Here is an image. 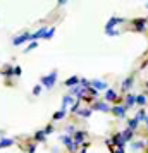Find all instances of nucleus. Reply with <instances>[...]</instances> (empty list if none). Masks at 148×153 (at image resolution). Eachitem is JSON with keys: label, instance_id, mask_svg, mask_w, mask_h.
<instances>
[{"label": "nucleus", "instance_id": "obj_5", "mask_svg": "<svg viewBox=\"0 0 148 153\" xmlns=\"http://www.w3.org/2000/svg\"><path fill=\"white\" fill-rule=\"evenodd\" d=\"M90 88H93L95 91H98V90H107V83H103V81H91L90 83Z\"/></svg>", "mask_w": 148, "mask_h": 153}, {"label": "nucleus", "instance_id": "obj_33", "mask_svg": "<svg viewBox=\"0 0 148 153\" xmlns=\"http://www.w3.org/2000/svg\"><path fill=\"white\" fill-rule=\"evenodd\" d=\"M145 122H147V127H148V117H147V119H145Z\"/></svg>", "mask_w": 148, "mask_h": 153}, {"label": "nucleus", "instance_id": "obj_25", "mask_svg": "<svg viewBox=\"0 0 148 153\" xmlns=\"http://www.w3.org/2000/svg\"><path fill=\"white\" fill-rule=\"evenodd\" d=\"M36 47H38V42H33V43H29V45H28V48H26V52H29V50H35Z\"/></svg>", "mask_w": 148, "mask_h": 153}, {"label": "nucleus", "instance_id": "obj_20", "mask_svg": "<svg viewBox=\"0 0 148 153\" xmlns=\"http://www.w3.org/2000/svg\"><path fill=\"white\" fill-rule=\"evenodd\" d=\"M127 129H131V131H134V129H136V127H138V120H136V119H131V120H129V122H127Z\"/></svg>", "mask_w": 148, "mask_h": 153}, {"label": "nucleus", "instance_id": "obj_10", "mask_svg": "<svg viewBox=\"0 0 148 153\" xmlns=\"http://www.w3.org/2000/svg\"><path fill=\"white\" fill-rule=\"evenodd\" d=\"M105 100H107V102H115V100H117V93H115L114 90H107Z\"/></svg>", "mask_w": 148, "mask_h": 153}, {"label": "nucleus", "instance_id": "obj_30", "mask_svg": "<svg viewBox=\"0 0 148 153\" xmlns=\"http://www.w3.org/2000/svg\"><path fill=\"white\" fill-rule=\"evenodd\" d=\"M21 72H22L21 67H14V74H16V76H21Z\"/></svg>", "mask_w": 148, "mask_h": 153}, {"label": "nucleus", "instance_id": "obj_3", "mask_svg": "<svg viewBox=\"0 0 148 153\" xmlns=\"http://www.w3.org/2000/svg\"><path fill=\"white\" fill-rule=\"evenodd\" d=\"M60 139H62V143H64L65 146H67V148H69L71 152H76V148H78V146L74 145V141H72V138H71V136H67V134H64V136H62Z\"/></svg>", "mask_w": 148, "mask_h": 153}, {"label": "nucleus", "instance_id": "obj_7", "mask_svg": "<svg viewBox=\"0 0 148 153\" xmlns=\"http://www.w3.org/2000/svg\"><path fill=\"white\" fill-rule=\"evenodd\" d=\"M110 110H112L114 114L117 115V117H124L127 108H126V107H120V105H115V107H114V108H110Z\"/></svg>", "mask_w": 148, "mask_h": 153}, {"label": "nucleus", "instance_id": "obj_22", "mask_svg": "<svg viewBox=\"0 0 148 153\" xmlns=\"http://www.w3.org/2000/svg\"><path fill=\"white\" fill-rule=\"evenodd\" d=\"M136 120H138V122H140V120H145V119H147V114H145V110H140L138 112V114H136Z\"/></svg>", "mask_w": 148, "mask_h": 153}, {"label": "nucleus", "instance_id": "obj_32", "mask_svg": "<svg viewBox=\"0 0 148 153\" xmlns=\"http://www.w3.org/2000/svg\"><path fill=\"white\" fill-rule=\"evenodd\" d=\"M114 153H124V148H117V150H115Z\"/></svg>", "mask_w": 148, "mask_h": 153}, {"label": "nucleus", "instance_id": "obj_2", "mask_svg": "<svg viewBox=\"0 0 148 153\" xmlns=\"http://www.w3.org/2000/svg\"><path fill=\"white\" fill-rule=\"evenodd\" d=\"M28 40H31V33H22L21 36H16L14 40H12V45L14 47H19L22 43H26Z\"/></svg>", "mask_w": 148, "mask_h": 153}, {"label": "nucleus", "instance_id": "obj_12", "mask_svg": "<svg viewBox=\"0 0 148 153\" xmlns=\"http://www.w3.org/2000/svg\"><path fill=\"white\" fill-rule=\"evenodd\" d=\"M120 136L124 139V143H126V141H131V139H133V131H131V129H126L124 132H120Z\"/></svg>", "mask_w": 148, "mask_h": 153}, {"label": "nucleus", "instance_id": "obj_34", "mask_svg": "<svg viewBox=\"0 0 148 153\" xmlns=\"http://www.w3.org/2000/svg\"><path fill=\"white\" fill-rule=\"evenodd\" d=\"M147 7H148V4H147Z\"/></svg>", "mask_w": 148, "mask_h": 153}, {"label": "nucleus", "instance_id": "obj_29", "mask_svg": "<svg viewBox=\"0 0 148 153\" xmlns=\"http://www.w3.org/2000/svg\"><path fill=\"white\" fill-rule=\"evenodd\" d=\"M35 152H36V145H31L28 148V153H35Z\"/></svg>", "mask_w": 148, "mask_h": 153}, {"label": "nucleus", "instance_id": "obj_4", "mask_svg": "<svg viewBox=\"0 0 148 153\" xmlns=\"http://www.w3.org/2000/svg\"><path fill=\"white\" fill-rule=\"evenodd\" d=\"M124 21V19H120V17H112V19H110V21L107 22V26H105V33H110V31H114V26H115V24H119V22H122Z\"/></svg>", "mask_w": 148, "mask_h": 153}, {"label": "nucleus", "instance_id": "obj_13", "mask_svg": "<svg viewBox=\"0 0 148 153\" xmlns=\"http://www.w3.org/2000/svg\"><path fill=\"white\" fill-rule=\"evenodd\" d=\"M79 84V77L78 76H72V77H69L67 81H65V86H78Z\"/></svg>", "mask_w": 148, "mask_h": 153}, {"label": "nucleus", "instance_id": "obj_11", "mask_svg": "<svg viewBox=\"0 0 148 153\" xmlns=\"http://www.w3.org/2000/svg\"><path fill=\"white\" fill-rule=\"evenodd\" d=\"M12 145H14V139H10V138L0 139V148H7V146H12Z\"/></svg>", "mask_w": 148, "mask_h": 153}, {"label": "nucleus", "instance_id": "obj_9", "mask_svg": "<svg viewBox=\"0 0 148 153\" xmlns=\"http://www.w3.org/2000/svg\"><path fill=\"white\" fill-rule=\"evenodd\" d=\"M47 31H48L47 28H40L38 31H36V33H33V35H31V40H38V38H45V35H47Z\"/></svg>", "mask_w": 148, "mask_h": 153}, {"label": "nucleus", "instance_id": "obj_15", "mask_svg": "<svg viewBox=\"0 0 148 153\" xmlns=\"http://www.w3.org/2000/svg\"><path fill=\"white\" fill-rule=\"evenodd\" d=\"M136 103V95H127L126 97V108L127 107H131V105Z\"/></svg>", "mask_w": 148, "mask_h": 153}, {"label": "nucleus", "instance_id": "obj_23", "mask_svg": "<svg viewBox=\"0 0 148 153\" xmlns=\"http://www.w3.org/2000/svg\"><path fill=\"white\" fill-rule=\"evenodd\" d=\"M136 103H138V105H145V103H147V97L138 95V97H136Z\"/></svg>", "mask_w": 148, "mask_h": 153}, {"label": "nucleus", "instance_id": "obj_16", "mask_svg": "<svg viewBox=\"0 0 148 153\" xmlns=\"http://www.w3.org/2000/svg\"><path fill=\"white\" fill-rule=\"evenodd\" d=\"M72 102H74V98L71 97V95H67V97H64V100H62V108L65 110V107H67V105H71Z\"/></svg>", "mask_w": 148, "mask_h": 153}, {"label": "nucleus", "instance_id": "obj_1", "mask_svg": "<svg viewBox=\"0 0 148 153\" xmlns=\"http://www.w3.org/2000/svg\"><path fill=\"white\" fill-rule=\"evenodd\" d=\"M55 81H57V71H52L48 76L42 77V84L45 86V88H52V86L55 84Z\"/></svg>", "mask_w": 148, "mask_h": 153}, {"label": "nucleus", "instance_id": "obj_19", "mask_svg": "<svg viewBox=\"0 0 148 153\" xmlns=\"http://www.w3.org/2000/svg\"><path fill=\"white\" fill-rule=\"evenodd\" d=\"M64 115H65V110H64V108H60L57 114H54V120H60V119H64Z\"/></svg>", "mask_w": 148, "mask_h": 153}, {"label": "nucleus", "instance_id": "obj_18", "mask_svg": "<svg viewBox=\"0 0 148 153\" xmlns=\"http://www.w3.org/2000/svg\"><path fill=\"white\" fill-rule=\"evenodd\" d=\"M131 86H133V77H127L126 81L122 83V90H129Z\"/></svg>", "mask_w": 148, "mask_h": 153}, {"label": "nucleus", "instance_id": "obj_6", "mask_svg": "<svg viewBox=\"0 0 148 153\" xmlns=\"http://www.w3.org/2000/svg\"><path fill=\"white\" fill-rule=\"evenodd\" d=\"M91 110H100V112H109L110 110V107L105 103V102H97V103L93 105Z\"/></svg>", "mask_w": 148, "mask_h": 153}, {"label": "nucleus", "instance_id": "obj_28", "mask_svg": "<svg viewBox=\"0 0 148 153\" xmlns=\"http://www.w3.org/2000/svg\"><path fill=\"white\" fill-rule=\"evenodd\" d=\"M52 131H54V126H47V127H45V131H43V132H45V136H47V134H50Z\"/></svg>", "mask_w": 148, "mask_h": 153}, {"label": "nucleus", "instance_id": "obj_24", "mask_svg": "<svg viewBox=\"0 0 148 153\" xmlns=\"http://www.w3.org/2000/svg\"><path fill=\"white\" fill-rule=\"evenodd\" d=\"M35 139H36V141H45V132H43V131H38V132L35 134Z\"/></svg>", "mask_w": 148, "mask_h": 153}, {"label": "nucleus", "instance_id": "obj_31", "mask_svg": "<svg viewBox=\"0 0 148 153\" xmlns=\"http://www.w3.org/2000/svg\"><path fill=\"white\" fill-rule=\"evenodd\" d=\"M133 148L138 150V148H143V143H133Z\"/></svg>", "mask_w": 148, "mask_h": 153}, {"label": "nucleus", "instance_id": "obj_26", "mask_svg": "<svg viewBox=\"0 0 148 153\" xmlns=\"http://www.w3.org/2000/svg\"><path fill=\"white\" fill-rule=\"evenodd\" d=\"M54 33H55V28H50L48 31H47V35H45V38H52V36H54Z\"/></svg>", "mask_w": 148, "mask_h": 153}, {"label": "nucleus", "instance_id": "obj_27", "mask_svg": "<svg viewBox=\"0 0 148 153\" xmlns=\"http://www.w3.org/2000/svg\"><path fill=\"white\" fill-rule=\"evenodd\" d=\"M40 93H42V86L38 84V86H35V88H33V95H40Z\"/></svg>", "mask_w": 148, "mask_h": 153}, {"label": "nucleus", "instance_id": "obj_14", "mask_svg": "<svg viewBox=\"0 0 148 153\" xmlns=\"http://www.w3.org/2000/svg\"><path fill=\"white\" fill-rule=\"evenodd\" d=\"M112 141H114L117 146H119V148H124V139H122V136H120V134H115Z\"/></svg>", "mask_w": 148, "mask_h": 153}, {"label": "nucleus", "instance_id": "obj_8", "mask_svg": "<svg viewBox=\"0 0 148 153\" xmlns=\"http://www.w3.org/2000/svg\"><path fill=\"white\" fill-rule=\"evenodd\" d=\"M85 138H86V132H83V131H78L76 134H74V145L78 146L79 143H83V141H85Z\"/></svg>", "mask_w": 148, "mask_h": 153}, {"label": "nucleus", "instance_id": "obj_21", "mask_svg": "<svg viewBox=\"0 0 148 153\" xmlns=\"http://www.w3.org/2000/svg\"><path fill=\"white\" fill-rule=\"evenodd\" d=\"M76 114H79L81 117H90V115H91V110H90V108H85V110H78Z\"/></svg>", "mask_w": 148, "mask_h": 153}, {"label": "nucleus", "instance_id": "obj_17", "mask_svg": "<svg viewBox=\"0 0 148 153\" xmlns=\"http://www.w3.org/2000/svg\"><path fill=\"white\" fill-rule=\"evenodd\" d=\"M134 26H136L138 31H143V29H145V21H143V19H138V21H134Z\"/></svg>", "mask_w": 148, "mask_h": 153}]
</instances>
